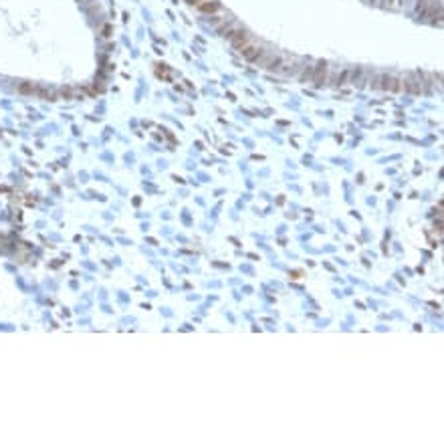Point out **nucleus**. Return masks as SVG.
I'll return each instance as SVG.
<instances>
[{
	"label": "nucleus",
	"instance_id": "1",
	"mask_svg": "<svg viewBox=\"0 0 444 446\" xmlns=\"http://www.w3.org/2000/svg\"><path fill=\"white\" fill-rule=\"evenodd\" d=\"M416 10H418L420 16L430 18L434 22L436 20L440 22V18H442V4H440V0H418Z\"/></svg>",
	"mask_w": 444,
	"mask_h": 446
},
{
	"label": "nucleus",
	"instance_id": "2",
	"mask_svg": "<svg viewBox=\"0 0 444 446\" xmlns=\"http://www.w3.org/2000/svg\"><path fill=\"white\" fill-rule=\"evenodd\" d=\"M372 87H378V89H384V91H402V81L396 79L394 75H376L372 79Z\"/></svg>",
	"mask_w": 444,
	"mask_h": 446
},
{
	"label": "nucleus",
	"instance_id": "3",
	"mask_svg": "<svg viewBox=\"0 0 444 446\" xmlns=\"http://www.w3.org/2000/svg\"><path fill=\"white\" fill-rule=\"evenodd\" d=\"M311 83H313L315 87H321V85L329 83V67H327V63H319L317 67H313Z\"/></svg>",
	"mask_w": 444,
	"mask_h": 446
},
{
	"label": "nucleus",
	"instance_id": "4",
	"mask_svg": "<svg viewBox=\"0 0 444 446\" xmlns=\"http://www.w3.org/2000/svg\"><path fill=\"white\" fill-rule=\"evenodd\" d=\"M230 41H232V45H234V47H236V49L240 51L242 47H246V45H250V43H252V36H250V32H248V30H244V28H238V30L234 32V36H232Z\"/></svg>",
	"mask_w": 444,
	"mask_h": 446
},
{
	"label": "nucleus",
	"instance_id": "5",
	"mask_svg": "<svg viewBox=\"0 0 444 446\" xmlns=\"http://www.w3.org/2000/svg\"><path fill=\"white\" fill-rule=\"evenodd\" d=\"M263 51H265L263 47H258V45H252V43H250V45H246V47H242V49H240V55H242L246 61L256 63V59L261 57V53H263Z\"/></svg>",
	"mask_w": 444,
	"mask_h": 446
},
{
	"label": "nucleus",
	"instance_id": "6",
	"mask_svg": "<svg viewBox=\"0 0 444 446\" xmlns=\"http://www.w3.org/2000/svg\"><path fill=\"white\" fill-rule=\"evenodd\" d=\"M299 67H297V61L295 59H285L283 57V63H281V67H279V71L277 73H281V75H293L295 71H297Z\"/></svg>",
	"mask_w": 444,
	"mask_h": 446
},
{
	"label": "nucleus",
	"instance_id": "7",
	"mask_svg": "<svg viewBox=\"0 0 444 446\" xmlns=\"http://www.w3.org/2000/svg\"><path fill=\"white\" fill-rule=\"evenodd\" d=\"M198 8L202 12H206V14H214V12L220 10V4L216 2V0H202V2L198 4Z\"/></svg>",
	"mask_w": 444,
	"mask_h": 446
},
{
	"label": "nucleus",
	"instance_id": "8",
	"mask_svg": "<svg viewBox=\"0 0 444 446\" xmlns=\"http://www.w3.org/2000/svg\"><path fill=\"white\" fill-rule=\"evenodd\" d=\"M301 69H303V73L299 75V79L305 83V81H307V79H311V75H313V67H311V65H303Z\"/></svg>",
	"mask_w": 444,
	"mask_h": 446
},
{
	"label": "nucleus",
	"instance_id": "9",
	"mask_svg": "<svg viewBox=\"0 0 444 446\" xmlns=\"http://www.w3.org/2000/svg\"><path fill=\"white\" fill-rule=\"evenodd\" d=\"M396 2H398L400 8H408L410 6V0H396Z\"/></svg>",
	"mask_w": 444,
	"mask_h": 446
},
{
	"label": "nucleus",
	"instance_id": "10",
	"mask_svg": "<svg viewBox=\"0 0 444 446\" xmlns=\"http://www.w3.org/2000/svg\"><path fill=\"white\" fill-rule=\"evenodd\" d=\"M378 2H380L382 6H394V4H396V0H378Z\"/></svg>",
	"mask_w": 444,
	"mask_h": 446
},
{
	"label": "nucleus",
	"instance_id": "11",
	"mask_svg": "<svg viewBox=\"0 0 444 446\" xmlns=\"http://www.w3.org/2000/svg\"><path fill=\"white\" fill-rule=\"evenodd\" d=\"M367 2H378V0H367Z\"/></svg>",
	"mask_w": 444,
	"mask_h": 446
}]
</instances>
